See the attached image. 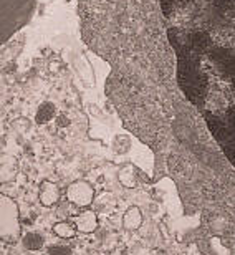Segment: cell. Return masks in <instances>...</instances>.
<instances>
[{
  "instance_id": "6da1fadb",
  "label": "cell",
  "mask_w": 235,
  "mask_h": 255,
  "mask_svg": "<svg viewBox=\"0 0 235 255\" xmlns=\"http://www.w3.org/2000/svg\"><path fill=\"white\" fill-rule=\"evenodd\" d=\"M177 85L235 167V50L211 48L177 62Z\"/></svg>"
},
{
  "instance_id": "7a4b0ae2",
  "label": "cell",
  "mask_w": 235,
  "mask_h": 255,
  "mask_svg": "<svg viewBox=\"0 0 235 255\" xmlns=\"http://www.w3.org/2000/svg\"><path fill=\"white\" fill-rule=\"evenodd\" d=\"M18 212L8 197H2V237L13 241L18 236Z\"/></svg>"
},
{
  "instance_id": "3957f363",
  "label": "cell",
  "mask_w": 235,
  "mask_h": 255,
  "mask_svg": "<svg viewBox=\"0 0 235 255\" xmlns=\"http://www.w3.org/2000/svg\"><path fill=\"white\" fill-rule=\"evenodd\" d=\"M66 197L71 204L78 207H86L90 206L91 201L95 197V191L88 182L85 181H76L73 184H70V187L66 189Z\"/></svg>"
},
{
  "instance_id": "277c9868",
  "label": "cell",
  "mask_w": 235,
  "mask_h": 255,
  "mask_svg": "<svg viewBox=\"0 0 235 255\" xmlns=\"http://www.w3.org/2000/svg\"><path fill=\"white\" fill-rule=\"evenodd\" d=\"M75 227L78 229L80 232H85V234L93 232L95 229L98 227V219H96V214L93 211L81 212L80 216L75 219Z\"/></svg>"
},
{
  "instance_id": "5b68a950",
  "label": "cell",
  "mask_w": 235,
  "mask_h": 255,
  "mask_svg": "<svg viewBox=\"0 0 235 255\" xmlns=\"http://www.w3.org/2000/svg\"><path fill=\"white\" fill-rule=\"evenodd\" d=\"M40 201L43 206H53L58 201V187L52 181H45L40 186Z\"/></svg>"
},
{
  "instance_id": "8992f818",
  "label": "cell",
  "mask_w": 235,
  "mask_h": 255,
  "mask_svg": "<svg viewBox=\"0 0 235 255\" xmlns=\"http://www.w3.org/2000/svg\"><path fill=\"white\" fill-rule=\"evenodd\" d=\"M141 221H142V217H141L139 209L131 207V209H127L124 217H122V226L126 229H129V231H134V229L141 226Z\"/></svg>"
},
{
  "instance_id": "52a82bcc",
  "label": "cell",
  "mask_w": 235,
  "mask_h": 255,
  "mask_svg": "<svg viewBox=\"0 0 235 255\" xmlns=\"http://www.w3.org/2000/svg\"><path fill=\"white\" fill-rule=\"evenodd\" d=\"M53 232L61 239H70V237L75 236L76 227L71 226L70 222H58V224H55V226H53Z\"/></svg>"
},
{
  "instance_id": "ba28073f",
  "label": "cell",
  "mask_w": 235,
  "mask_h": 255,
  "mask_svg": "<svg viewBox=\"0 0 235 255\" xmlns=\"http://www.w3.org/2000/svg\"><path fill=\"white\" fill-rule=\"evenodd\" d=\"M23 242H25V246H27L28 249H40L42 247V244H43V239L38 236V234H28L27 237L23 239Z\"/></svg>"
}]
</instances>
